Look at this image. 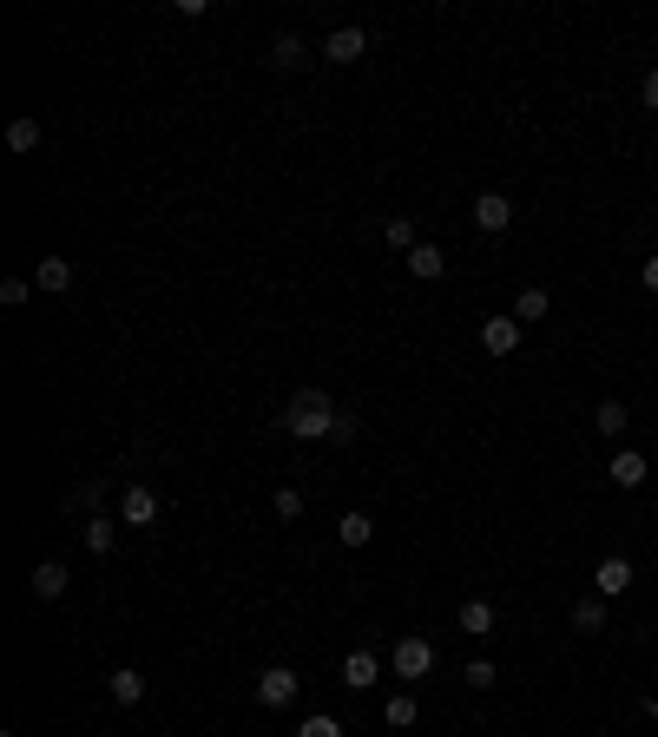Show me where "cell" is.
Listing matches in <instances>:
<instances>
[{
	"label": "cell",
	"mask_w": 658,
	"mask_h": 737,
	"mask_svg": "<svg viewBox=\"0 0 658 737\" xmlns=\"http://www.w3.org/2000/svg\"><path fill=\"white\" fill-rule=\"evenodd\" d=\"M283 428L297 441H329V428H336V408H329L323 389H297V402L283 408Z\"/></svg>",
	"instance_id": "6da1fadb"
},
{
	"label": "cell",
	"mask_w": 658,
	"mask_h": 737,
	"mask_svg": "<svg viewBox=\"0 0 658 737\" xmlns=\"http://www.w3.org/2000/svg\"><path fill=\"white\" fill-rule=\"evenodd\" d=\"M389 665H395V678H402V685H415V678H428V672H435V645L408 632V639H395Z\"/></svg>",
	"instance_id": "7a4b0ae2"
},
{
	"label": "cell",
	"mask_w": 658,
	"mask_h": 737,
	"mask_svg": "<svg viewBox=\"0 0 658 737\" xmlns=\"http://www.w3.org/2000/svg\"><path fill=\"white\" fill-rule=\"evenodd\" d=\"M297 685H303V678L290 672V665H264V672H257V705L283 711V705H290V698H297Z\"/></svg>",
	"instance_id": "3957f363"
},
{
	"label": "cell",
	"mask_w": 658,
	"mask_h": 737,
	"mask_svg": "<svg viewBox=\"0 0 658 737\" xmlns=\"http://www.w3.org/2000/svg\"><path fill=\"white\" fill-rule=\"evenodd\" d=\"M626 586H632V560H626V553H606V560L593 566V593L599 599H619Z\"/></svg>",
	"instance_id": "277c9868"
},
{
	"label": "cell",
	"mask_w": 658,
	"mask_h": 737,
	"mask_svg": "<svg viewBox=\"0 0 658 737\" xmlns=\"http://www.w3.org/2000/svg\"><path fill=\"white\" fill-rule=\"evenodd\" d=\"M520 336H527V330H520L514 316H487V323H481V349H487V356H514Z\"/></svg>",
	"instance_id": "5b68a950"
},
{
	"label": "cell",
	"mask_w": 658,
	"mask_h": 737,
	"mask_svg": "<svg viewBox=\"0 0 658 737\" xmlns=\"http://www.w3.org/2000/svg\"><path fill=\"white\" fill-rule=\"evenodd\" d=\"M362 53H369V33H362V27H336L323 40V60H336V66H356Z\"/></svg>",
	"instance_id": "8992f818"
},
{
	"label": "cell",
	"mask_w": 658,
	"mask_h": 737,
	"mask_svg": "<svg viewBox=\"0 0 658 737\" xmlns=\"http://www.w3.org/2000/svg\"><path fill=\"white\" fill-rule=\"evenodd\" d=\"M119 520H126V527H152V520H158V494H152V487H126V494H119Z\"/></svg>",
	"instance_id": "52a82bcc"
},
{
	"label": "cell",
	"mask_w": 658,
	"mask_h": 737,
	"mask_svg": "<svg viewBox=\"0 0 658 737\" xmlns=\"http://www.w3.org/2000/svg\"><path fill=\"white\" fill-rule=\"evenodd\" d=\"M382 678V652H369V645H356V652H349L343 659V685L349 691H369Z\"/></svg>",
	"instance_id": "ba28073f"
},
{
	"label": "cell",
	"mask_w": 658,
	"mask_h": 737,
	"mask_svg": "<svg viewBox=\"0 0 658 737\" xmlns=\"http://www.w3.org/2000/svg\"><path fill=\"white\" fill-rule=\"evenodd\" d=\"M474 224H481V231H507V224H514V198H507V191H481V198H474Z\"/></svg>",
	"instance_id": "9c48e42d"
},
{
	"label": "cell",
	"mask_w": 658,
	"mask_h": 737,
	"mask_svg": "<svg viewBox=\"0 0 658 737\" xmlns=\"http://www.w3.org/2000/svg\"><path fill=\"white\" fill-rule=\"evenodd\" d=\"M106 691H112V705H145V678L132 672V665H112Z\"/></svg>",
	"instance_id": "30bf717a"
},
{
	"label": "cell",
	"mask_w": 658,
	"mask_h": 737,
	"mask_svg": "<svg viewBox=\"0 0 658 737\" xmlns=\"http://www.w3.org/2000/svg\"><path fill=\"white\" fill-rule=\"evenodd\" d=\"M33 283H40L47 297H60V290H73V264H66V257H40V264H33Z\"/></svg>",
	"instance_id": "8fae6325"
},
{
	"label": "cell",
	"mask_w": 658,
	"mask_h": 737,
	"mask_svg": "<svg viewBox=\"0 0 658 737\" xmlns=\"http://www.w3.org/2000/svg\"><path fill=\"white\" fill-rule=\"evenodd\" d=\"M606 474H612V487H645V474H652V468H645V455H632V448H619Z\"/></svg>",
	"instance_id": "7c38bea8"
},
{
	"label": "cell",
	"mask_w": 658,
	"mask_h": 737,
	"mask_svg": "<svg viewBox=\"0 0 658 737\" xmlns=\"http://www.w3.org/2000/svg\"><path fill=\"white\" fill-rule=\"evenodd\" d=\"M553 310V297H547V290H540V283H533V290H520V297H514V323H520V330H527V323H540V316H547Z\"/></svg>",
	"instance_id": "4fadbf2b"
},
{
	"label": "cell",
	"mask_w": 658,
	"mask_h": 737,
	"mask_svg": "<svg viewBox=\"0 0 658 737\" xmlns=\"http://www.w3.org/2000/svg\"><path fill=\"white\" fill-rule=\"evenodd\" d=\"M60 593H66V566L40 560V566H33V599H60Z\"/></svg>",
	"instance_id": "5bb4252c"
},
{
	"label": "cell",
	"mask_w": 658,
	"mask_h": 737,
	"mask_svg": "<svg viewBox=\"0 0 658 737\" xmlns=\"http://www.w3.org/2000/svg\"><path fill=\"white\" fill-rule=\"evenodd\" d=\"M441 270H448V257L435 251V244H415V251H408V277H422V283H435Z\"/></svg>",
	"instance_id": "9a60e30c"
},
{
	"label": "cell",
	"mask_w": 658,
	"mask_h": 737,
	"mask_svg": "<svg viewBox=\"0 0 658 737\" xmlns=\"http://www.w3.org/2000/svg\"><path fill=\"white\" fill-rule=\"evenodd\" d=\"M336 540H343V547H369V540H376V520H369V514H343V520H336Z\"/></svg>",
	"instance_id": "2e32d148"
},
{
	"label": "cell",
	"mask_w": 658,
	"mask_h": 737,
	"mask_svg": "<svg viewBox=\"0 0 658 737\" xmlns=\"http://www.w3.org/2000/svg\"><path fill=\"white\" fill-rule=\"evenodd\" d=\"M626 422H632L626 402H599V408H593V428H599V435H612V441L626 435Z\"/></svg>",
	"instance_id": "e0dca14e"
},
{
	"label": "cell",
	"mask_w": 658,
	"mask_h": 737,
	"mask_svg": "<svg viewBox=\"0 0 658 737\" xmlns=\"http://www.w3.org/2000/svg\"><path fill=\"white\" fill-rule=\"evenodd\" d=\"M270 66H277V73L303 66V40H297V33H277V40H270Z\"/></svg>",
	"instance_id": "ac0fdd59"
},
{
	"label": "cell",
	"mask_w": 658,
	"mask_h": 737,
	"mask_svg": "<svg viewBox=\"0 0 658 737\" xmlns=\"http://www.w3.org/2000/svg\"><path fill=\"white\" fill-rule=\"evenodd\" d=\"M461 632L487 639V632H494V606H487V599H468V606H461Z\"/></svg>",
	"instance_id": "d6986e66"
},
{
	"label": "cell",
	"mask_w": 658,
	"mask_h": 737,
	"mask_svg": "<svg viewBox=\"0 0 658 737\" xmlns=\"http://www.w3.org/2000/svg\"><path fill=\"white\" fill-rule=\"evenodd\" d=\"M79 540H86V553H112V540H119V527H112V520H86V527H79Z\"/></svg>",
	"instance_id": "ffe728a7"
},
{
	"label": "cell",
	"mask_w": 658,
	"mask_h": 737,
	"mask_svg": "<svg viewBox=\"0 0 658 737\" xmlns=\"http://www.w3.org/2000/svg\"><path fill=\"white\" fill-rule=\"evenodd\" d=\"M573 632H606V599H580V606H573Z\"/></svg>",
	"instance_id": "44dd1931"
},
{
	"label": "cell",
	"mask_w": 658,
	"mask_h": 737,
	"mask_svg": "<svg viewBox=\"0 0 658 737\" xmlns=\"http://www.w3.org/2000/svg\"><path fill=\"white\" fill-rule=\"evenodd\" d=\"M40 145V119H14L7 126V152H33Z\"/></svg>",
	"instance_id": "7402d4cb"
},
{
	"label": "cell",
	"mask_w": 658,
	"mask_h": 737,
	"mask_svg": "<svg viewBox=\"0 0 658 737\" xmlns=\"http://www.w3.org/2000/svg\"><path fill=\"white\" fill-rule=\"evenodd\" d=\"M382 718H389L395 731H408V724L422 718V705H415V698H408V691H402V698H389V705H382Z\"/></svg>",
	"instance_id": "603a6c76"
},
{
	"label": "cell",
	"mask_w": 658,
	"mask_h": 737,
	"mask_svg": "<svg viewBox=\"0 0 658 737\" xmlns=\"http://www.w3.org/2000/svg\"><path fill=\"white\" fill-rule=\"evenodd\" d=\"M382 237H389L395 251H415V244H422V237H415V218H389V224H382Z\"/></svg>",
	"instance_id": "cb8c5ba5"
},
{
	"label": "cell",
	"mask_w": 658,
	"mask_h": 737,
	"mask_svg": "<svg viewBox=\"0 0 658 737\" xmlns=\"http://www.w3.org/2000/svg\"><path fill=\"white\" fill-rule=\"evenodd\" d=\"M461 678H468V691H494V678H501V672H494V659H474Z\"/></svg>",
	"instance_id": "d4e9b609"
},
{
	"label": "cell",
	"mask_w": 658,
	"mask_h": 737,
	"mask_svg": "<svg viewBox=\"0 0 658 737\" xmlns=\"http://www.w3.org/2000/svg\"><path fill=\"white\" fill-rule=\"evenodd\" d=\"M297 737H343V724L329 718V711H316V718H303V731Z\"/></svg>",
	"instance_id": "484cf974"
},
{
	"label": "cell",
	"mask_w": 658,
	"mask_h": 737,
	"mask_svg": "<svg viewBox=\"0 0 658 737\" xmlns=\"http://www.w3.org/2000/svg\"><path fill=\"white\" fill-rule=\"evenodd\" d=\"M27 297H33V283H27V277H7V283H0V303H7V310H20Z\"/></svg>",
	"instance_id": "4316f807"
},
{
	"label": "cell",
	"mask_w": 658,
	"mask_h": 737,
	"mask_svg": "<svg viewBox=\"0 0 658 737\" xmlns=\"http://www.w3.org/2000/svg\"><path fill=\"white\" fill-rule=\"evenodd\" d=\"M99 501H106V481H99V474L86 487H73V507H93V514H99Z\"/></svg>",
	"instance_id": "83f0119b"
},
{
	"label": "cell",
	"mask_w": 658,
	"mask_h": 737,
	"mask_svg": "<svg viewBox=\"0 0 658 737\" xmlns=\"http://www.w3.org/2000/svg\"><path fill=\"white\" fill-rule=\"evenodd\" d=\"M270 507H277V520H297L303 514V494H297V487H277V501H270Z\"/></svg>",
	"instance_id": "f1b7e54d"
},
{
	"label": "cell",
	"mask_w": 658,
	"mask_h": 737,
	"mask_svg": "<svg viewBox=\"0 0 658 737\" xmlns=\"http://www.w3.org/2000/svg\"><path fill=\"white\" fill-rule=\"evenodd\" d=\"M356 415H336V428H329V441H336V448H349V441H356Z\"/></svg>",
	"instance_id": "f546056e"
},
{
	"label": "cell",
	"mask_w": 658,
	"mask_h": 737,
	"mask_svg": "<svg viewBox=\"0 0 658 737\" xmlns=\"http://www.w3.org/2000/svg\"><path fill=\"white\" fill-rule=\"evenodd\" d=\"M639 99H645V106H652V112H658V66H652V73H645V86H639Z\"/></svg>",
	"instance_id": "4dcf8cb0"
},
{
	"label": "cell",
	"mask_w": 658,
	"mask_h": 737,
	"mask_svg": "<svg viewBox=\"0 0 658 737\" xmlns=\"http://www.w3.org/2000/svg\"><path fill=\"white\" fill-rule=\"evenodd\" d=\"M645 290L658 297V257H645Z\"/></svg>",
	"instance_id": "1f68e13d"
},
{
	"label": "cell",
	"mask_w": 658,
	"mask_h": 737,
	"mask_svg": "<svg viewBox=\"0 0 658 737\" xmlns=\"http://www.w3.org/2000/svg\"><path fill=\"white\" fill-rule=\"evenodd\" d=\"M645 718H652V724H658V698H645Z\"/></svg>",
	"instance_id": "d6a6232c"
}]
</instances>
